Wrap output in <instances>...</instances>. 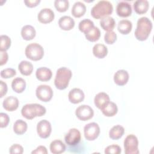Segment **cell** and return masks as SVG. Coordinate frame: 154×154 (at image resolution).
<instances>
[{
    "mask_svg": "<svg viewBox=\"0 0 154 154\" xmlns=\"http://www.w3.org/2000/svg\"><path fill=\"white\" fill-rule=\"evenodd\" d=\"M12 89L17 93H22L26 88V82L22 78H16L11 82Z\"/></svg>",
    "mask_w": 154,
    "mask_h": 154,
    "instance_id": "27",
    "label": "cell"
},
{
    "mask_svg": "<svg viewBox=\"0 0 154 154\" xmlns=\"http://www.w3.org/2000/svg\"><path fill=\"white\" fill-rule=\"evenodd\" d=\"M75 114L80 120L87 121L93 117L94 111L89 105H82L76 109Z\"/></svg>",
    "mask_w": 154,
    "mask_h": 154,
    "instance_id": "9",
    "label": "cell"
},
{
    "mask_svg": "<svg viewBox=\"0 0 154 154\" xmlns=\"http://www.w3.org/2000/svg\"><path fill=\"white\" fill-rule=\"evenodd\" d=\"M138 141L137 137L134 134L128 135L124 140L125 153L126 154H138Z\"/></svg>",
    "mask_w": 154,
    "mask_h": 154,
    "instance_id": "6",
    "label": "cell"
},
{
    "mask_svg": "<svg viewBox=\"0 0 154 154\" xmlns=\"http://www.w3.org/2000/svg\"><path fill=\"white\" fill-rule=\"evenodd\" d=\"M18 69L21 74L25 76H28L30 75L33 71V65L28 61L23 60L19 63Z\"/></svg>",
    "mask_w": 154,
    "mask_h": 154,
    "instance_id": "30",
    "label": "cell"
},
{
    "mask_svg": "<svg viewBox=\"0 0 154 154\" xmlns=\"http://www.w3.org/2000/svg\"><path fill=\"white\" fill-rule=\"evenodd\" d=\"M9 152L11 154H22L23 152V147L19 144H13L9 149Z\"/></svg>",
    "mask_w": 154,
    "mask_h": 154,
    "instance_id": "39",
    "label": "cell"
},
{
    "mask_svg": "<svg viewBox=\"0 0 154 154\" xmlns=\"http://www.w3.org/2000/svg\"><path fill=\"white\" fill-rule=\"evenodd\" d=\"M11 46V39L7 35H1V51H6Z\"/></svg>",
    "mask_w": 154,
    "mask_h": 154,
    "instance_id": "35",
    "label": "cell"
},
{
    "mask_svg": "<svg viewBox=\"0 0 154 154\" xmlns=\"http://www.w3.org/2000/svg\"><path fill=\"white\" fill-rule=\"evenodd\" d=\"M27 128L26 122L22 119L17 120L13 125V131L17 135L23 134L26 131Z\"/></svg>",
    "mask_w": 154,
    "mask_h": 154,
    "instance_id": "32",
    "label": "cell"
},
{
    "mask_svg": "<svg viewBox=\"0 0 154 154\" xmlns=\"http://www.w3.org/2000/svg\"><path fill=\"white\" fill-rule=\"evenodd\" d=\"M129 80L128 72L123 69L117 70L114 75V82L120 86L125 85Z\"/></svg>",
    "mask_w": 154,
    "mask_h": 154,
    "instance_id": "16",
    "label": "cell"
},
{
    "mask_svg": "<svg viewBox=\"0 0 154 154\" xmlns=\"http://www.w3.org/2000/svg\"><path fill=\"white\" fill-rule=\"evenodd\" d=\"M36 34L35 28L30 25H26L22 27L21 29V35L22 38L25 40H31L33 39Z\"/></svg>",
    "mask_w": 154,
    "mask_h": 154,
    "instance_id": "21",
    "label": "cell"
},
{
    "mask_svg": "<svg viewBox=\"0 0 154 154\" xmlns=\"http://www.w3.org/2000/svg\"><path fill=\"white\" fill-rule=\"evenodd\" d=\"M16 74V72L15 69L13 68H6L1 71V76L5 79L12 78L15 76Z\"/></svg>",
    "mask_w": 154,
    "mask_h": 154,
    "instance_id": "38",
    "label": "cell"
},
{
    "mask_svg": "<svg viewBox=\"0 0 154 154\" xmlns=\"http://www.w3.org/2000/svg\"><path fill=\"white\" fill-rule=\"evenodd\" d=\"M121 152V147L117 144L108 146L105 149V153L106 154H119Z\"/></svg>",
    "mask_w": 154,
    "mask_h": 154,
    "instance_id": "37",
    "label": "cell"
},
{
    "mask_svg": "<svg viewBox=\"0 0 154 154\" xmlns=\"http://www.w3.org/2000/svg\"><path fill=\"white\" fill-rule=\"evenodd\" d=\"M75 24L73 19L69 16H63L58 20L60 28L64 31L71 30L75 26Z\"/></svg>",
    "mask_w": 154,
    "mask_h": 154,
    "instance_id": "18",
    "label": "cell"
},
{
    "mask_svg": "<svg viewBox=\"0 0 154 154\" xmlns=\"http://www.w3.org/2000/svg\"><path fill=\"white\" fill-rule=\"evenodd\" d=\"M52 127L51 123L46 120H40L37 125V132L42 138H48L51 133Z\"/></svg>",
    "mask_w": 154,
    "mask_h": 154,
    "instance_id": "10",
    "label": "cell"
},
{
    "mask_svg": "<svg viewBox=\"0 0 154 154\" xmlns=\"http://www.w3.org/2000/svg\"><path fill=\"white\" fill-rule=\"evenodd\" d=\"M72 76V71L65 67L59 68L57 70L56 75L54 79V84L58 90L66 89L69 83Z\"/></svg>",
    "mask_w": 154,
    "mask_h": 154,
    "instance_id": "4",
    "label": "cell"
},
{
    "mask_svg": "<svg viewBox=\"0 0 154 154\" xmlns=\"http://www.w3.org/2000/svg\"><path fill=\"white\" fill-rule=\"evenodd\" d=\"M0 97H2L7 92V85L3 81H0Z\"/></svg>",
    "mask_w": 154,
    "mask_h": 154,
    "instance_id": "42",
    "label": "cell"
},
{
    "mask_svg": "<svg viewBox=\"0 0 154 154\" xmlns=\"http://www.w3.org/2000/svg\"><path fill=\"white\" fill-rule=\"evenodd\" d=\"M35 76L37 79L40 81H48L52 78V73L50 69L46 67H41L37 69Z\"/></svg>",
    "mask_w": 154,
    "mask_h": 154,
    "instance_id": "17",
    "label": "cell"
},
{
    "mask_svg": "<svg viewBox=\"0 0 154 154\" xmlns=\"http://www.w3.org/2000/svg\"><path fill=\"white\" fill-rule=\"evenodd\" d=\"M109 101L110 99L108 94L104 92H100L97 93L94 99V105L100 109H102Z\"/></svg>",
    "mask_w": 154,
    "mask_h": 154,
    "instance_id": "19",
    "label": "cell"
},
{
    "mask_svg": "<svg viewBox=\"0 0 154 154\" xmlns=\"http://www.w3.org/2000/svg\"><path fill=\"white\" fill-rule=\"evenodd\" d=\"M46 109L45 106L38 103L25 104L21 109V114L28 120L33 119L35 117H41L45 114Z\"/></svg>",
    "mask_w": 154,
    "mask_h": 154,
    "instance_id": "3",
    "label": "cell"
},
{
    "mask_svg": "<svg viewBox=\"0 0 154 154\" xmlns=\"http://www.w3.org/2000/svg\"><path fill=\"white\" fill-rule=\"evenodd\" d=\"M113 11L112 4L108 1H100L91 10V14L95 19H103L109 16Z\"/></svg>",
    "mask_w": 154,
    "mask_h": 154,
    "instance_id": "2",
    "label": "cell"
},
{
    "mask_svg": "<svg viewBox=\"0 0 154 154\" xmlns=\"http://www.w3.org/2000/svg\"><path fill=\"white\" fill-rule=\"evenodd\" d=\"M117 40V34L116 33L113 31H107L104 35V40L106 43L109 45L113 44Z\"/></svg>",
    "mask_w": 154,
    "mask_h": 154,
    "instance_id": "36",
    "label": "cell"
},
{
    "mask_svg": "<svg viewBox=\"0 0 154 154\" xmlns=\"http://www.w3.org/2000/svg\"><path fill=\"white\" fill-rule=\"evenodd\" d=\"M116 13L119 16L122 17H129L132 14V7L131 4L125 1L119 2L116 7Z\"/></svg>",
    "mask_w": 154,
    "mask_h": 154,
    "instance_id": "13",
    "label": "cell"
},
{
    "mask_svg": "<svg viewBox=\"0 0 154 154\" xmlns=\"http://www.w3.org/2000/svg\"><path fill=\"white\" fill-rule=\"evenodd\" d=\"M32 154H47L48 150L46 147L43 146H38L34 150L32 151Z\"/></svg>",
    "mask_w": 154,
    "mask_h": 154,
    "instance_id": "41",
    "label": "cell"
},
{
    "mask_svg": "<svg viewBox=\"0 0 154 154\" xmlns=\"http://www.w3.org/2000/svg\"><path fill=\"white\" fill-rule=\"evenodd\" d=\"M100 25L103 30L106 31H113V29L116 25V22L113 17L108 16L100 20Z\"/></svg>",
    "mask_w": 154,
    "mask_h": 154,
    "instance_id": "29",
    "label": "cell"
},
{
    "mask_svg": "<svg viewBox=\"0 0 154 154\" xmlns=\"http://www.w3.org/2000/svg\"><path fill=\"white\" fill-rule=\"evenodd\" d=\"M19 102L18 99L13 96H10L4 100L2 106L5 110L11 112L17 109L19 106Z\"/></svg>",
    "mask_w": 154,
    "mask_h": 154,
    "instance_id": "15",
    "label": "cell"
},
{
    "mask_svg": "<svg viewBox=\"0 0 154 154\" xmlns=\"http://www.w3.org/2000/svg\"><path fill=\"white\" fill-rule=\"evenodd\" d=\"M149 7V2L146 0H137L134 3V9L138 14L146 13Z\"/></svg>",
    "mask_w": 154,
    "mask_h": 154,
    "instance_id": "22",
    "label": "cell"
},
{
    "mask_svg": "<svg viewBox=\"0 0 154 154\" xmlns=\"http://www.w3.org/2000/svg\"><path fill=\"white\" fill-rule=\"evenodd\" d=\"M84 137L88 141L96 140L99 135L100 128L97 123L91 122L85 125L84 128Z\"/></svg>",
    "mask_w": 154,
    "mask_h": 154,
    "instance_id": "8",
    "label": "cell"
},
{
    "mask_svg": "<svg viewBox=\"0 0 154 154\" xmlns=\"http://www.w3.org/2000/svg\"><path fill=\"white\" fill-rule=\"evenodd\" d=\"M84 34L87 40L91 42H94L97 41L100 38V31L97 27L94 26Z\"/></svg>",
    "mask_w": 154,
    "mask_h": 154,
    "instance_id": "31",
    "label": "cell"
},
{
    "mask_svg": "<svg viewBox=\"0 0 154 154\" xmlns=\"http://www.w3.org/2000/svg\"><path fill=\"white\" fill-rule=\"evenodd\" d=\"M0 55H1L0 65L2 66L6 64L8 58V56L6 51H0Z\"/></svg>",
    "mask_w": 154,
    "mask_h": 154,
    "instance_id": "44",
    "label": "cell"
},
{
    "mask_svg": "<svg viewBox=\"0 0 154 154\" xmlns=\"http://www.w3.org/2000/svg\"><path fill=\"white\" fill-rule=\"evenodd\" d=\"M85 97L83 91L78 88H74L72 89L68 94L69 101L74 104L78 103L84 100Z\"/></svg>",
    "mask_w": 154,
    "mask_h": 154,
    "instance_id": "14",
    "label": "cell"
},
{
    "mask_svg": "<svg viewBox=\"0 0 154 154\" xmlns=\"http://www.w3.org/2000/svg\"><path fill=\"white\" fill-rule=\"evenodd\" d=\"M132 23L127 19H123L119 22L117 25V29L122 34H128L132 30Z\"/></svg>",
    "mask_w": 154,
    "mask_h": 154,
    "instance_id": "25",
    "label": "cell"
},
{
    "mask_svg": "<svg viewBox=\"0 0 154 154\" xmlns=\"http://www.w3.org/2000/svg\"><path fill=\"white\" fill-rule=\"evenodd\" d=\"M152 23L147 17H141L137 20L135 36L140 41L146 40L149 36L152 29Z\"/></svg>",
    "mask_w": 154,
    "mask_h": 154,
    "instance_id": "1",
    "label": "cell"
},
{
    "mask_svg": "<svg viewBox=\"0 0 154 154\" xmlns=\"http://www.w3.org/2000/svg\"><path fill=\"white\" fill-rule=\"evenodd\" d=\"M55 17L54 12L49 8L42 9L37 15L38 20L44 24L51 22Z\"/></svg>",
    "mask_w": 154,
    "mask_h": 154,
    "instance_id": "12",
    "label": "cell"
},
{
    "mask_svg": "<svg viewBox=\"0 0 154 154\" xmlns=\"http://www.w3.org/2000/svg\"><path fill=\"white\" fill-rule=\"evenodd\" d=\"M35 94L39 100L47 102L51 100L53 96V91L49 85L45 84L40 85L36 88Z\"/></svg>",
    "mask_w": 154,
    "mask_h": 154,
    "instance_id": "7",
    "label": "cell"
},
{
    "mask_svg": "<svg viewBox=\"0 0 154 154\" xmlns=\"http://www.w3.org/2000/svg\"><path fill=\"white\" fill-rule=\"evenodd\" d=\"M81 135L79 131L76 128H71L64 137L65 142L69 146H75L81 140Z\"/></svg>",
    "mask_w": 154,
    "mask_h": 154,
    "instance_id": "11",
    "label": "cell"
},
{
    "mask_svg": "<svg viewBox=\"0 0 154 154\" xmlns=\"http://www.w3.org/2000/svg\"><path fill=\"white\" fill-rule=\"evenodd\" d=\"M100 110L103 114L105 116L112 117L117 114L118 108L114 102L109 101L102 109H100Z\"/></svg>",
    "mask_w": 154,
    "mask_h": 154,
    "instance_id": "20",
    "label": "cell"
},
{
    "mask_svg": "<svg viewBox=\"0 0 154 154\" xmlns=\"http://www.w3.org/2000/svg\"><path fill=\"white\" fill-rule=\"evenodd\" d=\"M86 11L85 5L80 1L76 2L72 8L71 13L75 17H80L82 16Z\"/></svg>",
    "mask_w": 154,
    "mask_h": 154,
    "instance_id": "23",
    "label": "cell"
},
{
    "mask_svg": "<svg viewBox=\"0 0 154 154\" xmlns=\"http://www.w3.org/2000/svg\"><path fill=\"white\" fill-rule=\"evenodd\" d=\"M54 6L59 12H65L69 7V2L67 0H55Z\"/></svg>",
    "mask_w": 154,
    "mask_h": 154,
    "instance_id": "34",
    "label": "cell"
},
{
    "mask_svg": "<svg viewBox=\"0 0 154 154\" xmlns=\"http://www.w3.org/2000/svg\"><path fill=\"white\" fill-rule=\"evenodd\" d=\"M93 54L96 58H103L108 54V49L105 45L97 43L93 48Z\"/></svg>",
    "mask_w": 154,
    "mask_h": 154,
    "instance_id": "26",
    "label": "cell"
},
{
    "mask_svg": "<svg viewBox=\"0 0 154 154\" xmlns=\"http://www.w3.org/2000/svg\"><path fill=\"white\" fill-rule=\"evenodd\" d=\"M0 120H1V128H5L9 123L10 117L6 113L1 112L0 113Z\"/></svg>",
    "mask_w": 154,
    "mask_h": 154,
    "instance_id": "40",
    "label": "cell"
},
{
    "mask_svg": "<svg viewBox=\"0 0 154 154\" xmlns=\"http://www.w3.org/2000/svg\"><path fill=\"white\" fill-rule=\"evenodd\" d=\"M50 150L54 154L62 153L66 150V146L62 141L55 140L50 144Z\"/></svg>",
    "mask_w": 154,
    "mask_h": 154,
    "instance_id": "24",
    "label": "cell"
},
{
    "mask_svg": "<svg viewBox=\"0 0 154 154\" xmlns=\"http://www.w3.org/2000/svg\"><path fill=\"white\" fill-rule=\"evenodd\" d=\"M26 57L31 60L38 61L41 60L44 55L43 47L36 43L28 45L25 50Z\"/></svg>",
    "mask_w": 154,
    "mask_h": 154,
    "instance_id": "5",
    "label": "cell"
},
{
    "mask_svg": "<svg viewBox=\"0 0 154 154\" xmlns=\"http://www.w3.org/2000/svg\"><path fill=\"white\" fill-rule=\"evenodd\" d=\"M94 26V23L92 20L89 19H84L79 22L78 28L80 31L85 34Z\"/></svg>",
    "mask_w": 154,
    "mask_h": 154,
    "instance_id": "33",
    "label": "cell"
},
{
    "mask_svg": "<svg viewBox=\"0 0 154 154\" xmlns=\"http://www.w3.org/2000/svg\"><path fill=\"white\" fill-rule=\"evenodd\" d=\"M124 132H125L124 128L120 125H117L114 126L109 130V137L112 140H117L120 139L123 135Z\"/></svg>",
    "mask_w": 154,
    "mask_h": 154,
    "instance_id": "28",
    "label": "cell"
},
{
    "mask_svg": "<svg viewBox=\"0 0 154 154\" xmlns=\"http://www.w3.org/2000/svg\"><path fill=\"white\" fill-rule=\"evenodd\" d=\"M40 2V0H25L24 3L26 7L32 8L36 7Z\"/></svg>",
    "mask_w": 154,
    "mask_h": 154,
    "instance_id": "43",
    "label": "cell"
}]
</instances>
